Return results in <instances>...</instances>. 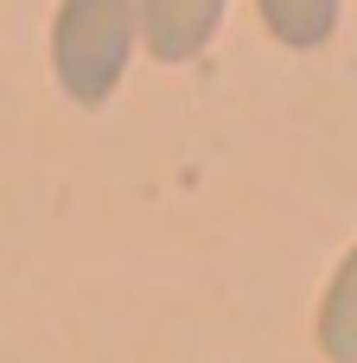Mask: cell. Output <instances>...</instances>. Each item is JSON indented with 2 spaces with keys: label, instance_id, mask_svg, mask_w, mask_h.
<instances>
[{
  "label": "cell",
  "instance_id": "1",
  "mask_svg": "<svg viewBox=\"0 0 357 363\" xmlns=\"http://www.w3.org/2000/svg\"><path fill=\"white\" fill-rule=\"evenodd\" d=\"M141 45V0H57L51 13V77L77 108H102Z\"/></svg>",
  "mask_w": 357,
  "mask_h": 363
},
{
  "label": "cell",
  "instance_id": "2",
  "mask_svg": "<svg viewBox=\"0 0 357 363\" xmlns=\"http://www.w3.org/2000/svg\"><path fill=\"white\" fill-rule=\"evenodd\" d=\"M224 6L230 0H141V45L160 64H192L217 38Z\"/></svg>",
  "mask_w": 357,
  "mask_h": 363
},
{
  "label": "cell",
  "instance_id": "3",
  "mask_svg": "<svg viewBox=\"0 0 357 363\" xmlns=\"http://www.w3.org/2000/svg\"><path fill=\"white\" fill-rule=\"evenodd\" d=\"M256 13H262L268 38L287 51H313L339 32V0H256Z\"/></svg>",
  "mask_w": 357,
  "mask_h": 363
},
{
  "label": "cell",
  "instance_id": "4",
  "mask_svg": "<svg viewBox=\"0 0 357 363\" xmlns=\"http://www.w3.org/2000/svg\"><path fill=\"white\" fill-rule=\"evenodd\" d=\"M319 351L332 363H357V249L339 262V274L319 300Z\"/></svg>",
  "mask_w": 357,
  "mask_h": 363
}]
</instances>
